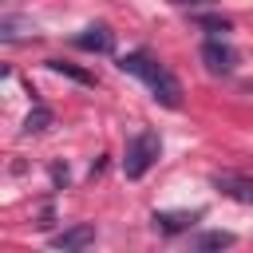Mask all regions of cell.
<instances>
[{"label":"cell","mask_w":253,"mask_h":253,"mask_svg":"<svg viewBox=\"0 0 253 253\" xmlns=\"http://www.w3.org/2000/svg\"><path fill=\"white\" fill-rule=\"evenodd\" d=\"M233 241H237L233 233H225V229H210V233H198L190 245H194L198 253H206V249H229Z\"/></svg>","instance_id":"ba28073f"},{"label":"cell","mask_w":253,"mask_h":253,"mask_svg":"<svg viewBox=\"0 0 253 253\" xmlns=\"http://www.w3.org/2000/svg\"><path fill=\"white\" fill-rule=\"evenodd\" d=\"M51 221H55V213H51V206H43V213H40L36 225H40V229H51Z\"/></svg>","instance_id":"5bb4252c"},{"label":"cell","mask_w":253,"mask_h":253,"mask_svg":"<svg viewBox=\"0 0 253 253\" xmlns=\"http://www.w3.org/2000/svg\"><path fill=\"white\" fill-rule=\"evenodd\" d=\"M158 150H162V138L158 130H138L126 138V150H123V174L130 182H138L154 162H158Z\"/></svg>","instance_id":"7a4b0ae2"},{"label":"cell","mask_w":253,"mask_h":253,"mask_svg":"<svg viewBox=\"0 0 253 253\" xmlns=\"http://www.w3.org/2000/svg\"><path fill=\"white\" fill-rule=\"evenodd\" d=\"M79 51H95V55H107V51H115V32L107 28V24H91V28H83L75 40H71Z\"/></svg>","instance_id":"5b68a950"},{"label":"cell","mask_w":253,"mask_h":253,"mask_svg":"<svg viewBox=\"0 0 253 253\" xmlns=\"http://www.w3.org/2000/svg\"><path fill=\"white\" fill-rule=\"evenodd\" d=\"M198 55H202V63H206L210 75H233L237 71V51L229 43H221V40H206Z\"/></svg>","instance_id":"3957f363"},{"label":"cell","mask_w":253,"mask_h":253,"mask_svg":"<svg viewBox=\"0 0 253 253\" xmlns=\"http://www.w3.org/2000/svg\"><path fill=\"white\" fill-rule=\"evenodd\" d=\"M91 241H95V225L79 221V225H71V229H63V233H55L47 245H51V249H63V253H75V249H87Z\"/></svg>","instance_id":"52a82bcc"},{"label":"cell","mask_w":253,"mask_h":253,"mask_svg":"<svg viewBox=\"0 0 253 253\" xmlns=\"http://www.w3.org/2000/svg\"><path fill=\"white\" fill-rule=\"evenodd\" d=\"M210 182H213V190H221L225 198H233V202H241V206H253V178L233 174V170H221V174H213Z\"/></svg>","instance_id":"277c9868"},{"label":"cell","mask_w":253,"mask_h":253,"mask_svg":"<svg viewBox=\"0 0 253 253\" xmlns=\"http://www.w3.org/2000/svg\"><path fill=\"white\" fill-rule=\"evenodd\" d=\"M194 24L206 28V32H213V36H225V32L233 28V20H225V16H217V12H202V16H194Z\"/></svg>","instance_id":"8fae6325"},{"label":"cell","mask_w":253,"mask_h":253,"mask_svg":"<svg viewBox=\"0 0 253 253\" xmlns=\"http://www.w3.org/2000/svg\"><path fill=\"white\" fill-rule=\"evenodd\" d=\"M119 71L142 79V83L150 87V99H154V103H162V107H178V103H182V83H178L174 71H170L166 63H158L150 51H126V55H119Z\"/></svg>","instance_id":"6da1fadb"},{"label":"cell","mask_w":253,"mask_h":253,"mask_svg":"<svg viewBox=\"0 0 253 253\" xmlns=\"http://www.w3.org/2000/svg\"><path fill=\"white\" fill-rule=\"evenodd\" d=\"M174 4H182V8H202V4H213V0H174Z\"/></svg>","instance_id":"9a60e30c"},{"label":"cell","mask_w":253,"mask_h":253,"mask_svg":"<svg viewBox=\"0 0 253 253\" xmlns=\"http://www.w3.org/2000/svg\"><path fill=\"white\" fill-rule=\"evenodd\" d=\"M51 182H55V186H67V182H71V174H67V166H59V162H51Z\"/></svg>","instance_id":"4fadbf2b"},{"label":"cell","mask_w":253,"mask_h":253,"mask_svg":"<svg viewBox=\"0 0 253 253\" xmlns=\"http://www.w3.org/2000/svg\"><path fill=\"white\" fill-rule=\"evenodd\" d=\"M198 217H202V210H154V213H150V225H154L158 233H182V229H190Z\"/></svg>","instance_id":"8992f818"},{"label":"cell","mask_w":253,"mask_h":253,"mask_svg":"<svg viewBox=\"0 0 253 253\" xmlns=\"http://www.w3.org/2000/svg\"><path fill=\"white\" fill-rule=\"evenodd\" d=\"M51 126V111L43 107V103H32V115L24 119V134H40V130H47Z\"/></svg>","instance_id":"30bf717a"},{"label":"cell","mask_w":253,"mask_h":253,"mask_svg":"<svg viewBox=\"0 0 253 253\" xmlns=\"http://www.w3.org/2000/svg\"><path fill=\"white\" fill-rule=\"evenodd\" d=\"M47 67L59 71V75H67V79H75V83H83V87H95V75L83 71V67H75V63H67V59H47Z\"/></svg>","instance_id":"9c48e42d"},{"label":"cell","mask_w":253,"mask_h":253,"mask_svg":"<svg viewBox=\"0 0 253 253\" xmlns=\"http://www.w3.org/2000/svg\"><path fill=\"white\" fill-rule=\"evenodd\" d=\"M24 32H32V24H28V20H16V16H4V20H0V36H4L8 43H12V40H20Z\"/></svg>","instance_id":"7c38bea8"}]
</instances>
